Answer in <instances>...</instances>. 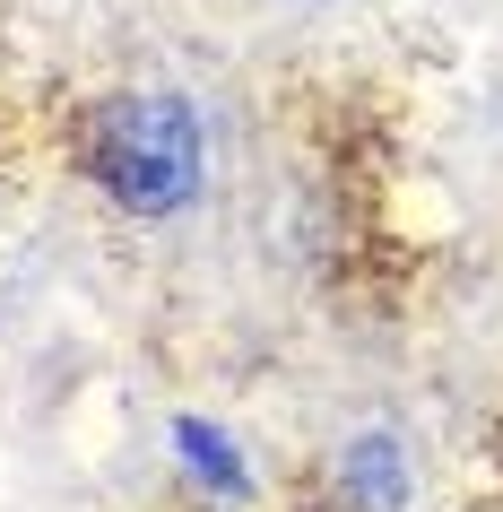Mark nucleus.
<instances>
[{"label":"nucleus","mask_w":503,"mask_h":512,"mask_svg":"<svg viewBox=\"0 0 503 512\" xmlns=\"http://www.w3.org/2000/svg\"><path fill=\"white\" fill-rule=\"evenodd\" d=\"M79 165L96 174L113 209L131 217H174L200 200V113L183 96H105L79 113Z\"/></svg>","instance_id":"f257e3e1"},{"label":"nucleus","mask_w":503,"mask_h":512,"mask_svg":"<svg viewBox=\"0 0 503 512\" xmlns=\"http://www.w3.org/2000/svg\"><path fill=\"white\" fill-rule=\"evenodd\" d=\"M339 495L356 512H399L408 504V452H399L391 434H356L339 452Z\"/></svg>","instance_id":"f03ea898"},{"label":"nucleus","mask_w":503,"mask_h":512,"mask_svg":"<svg viewBox=\"0 0 503 512\" xmlns=\"http://www.w3.org/2000/svg\"><path fill=\"white\" fill-rule=\"evenodd\" d=\"M183 452L200 460V478H217V486H243V469H235V452H226V443H217L209 426H183Z\"/></svg>","instance_id":"7ed1b4c3"}]
</instances>
